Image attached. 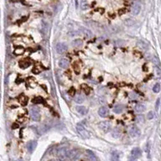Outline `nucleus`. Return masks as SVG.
<instances>
[{
	"mask_svg": "<svg viewBox=\"0 0 161 161\" xmlns=\"http://www.w3.org/2000/svg\"><path fill=\"white\" fill-rule=\"evenodd\" d=\"M76 130H77L80 136L82 137V138H84V139H87V138H90V133H89V132L86 129L82 124L78 123L77 125H76Z\"/></svg>",
	"mask_w": 161,
	"mask_h": 161,
	"instance_id": "nucleus-1",
	"label": "nucleus"
},
{
	"mask_svg": "<svg viewBox=\"0 0 161 161\" xmlns=\"http://www.w3.org/2000/svg\"><path fill=\"white\" fill-rule=\"evenodd\" d=\"M30 117L31 119L34 122H39L40 121V114H39V110L36 107H34L30 109Z\"/></svg>",
	"mask_w": 161,
	"mask_h": 161,
	"instance_id": "nucleus-2",
	"label": "nucleus"
},
{
	"mask_svg": "<svg viewBox=\"0 0 161 161\" xmlns=\"http://www.w3.org/2000/svg\"><path fill=\"white\" fill-rule=\"evenodd\" d=\"M68 148L66 147H60L56 149V155L58 156L59 159H61V160H64V159H66V153L68 151Z\"/></svg>",
	"mask_w": 161,
	"mask_h": 161,
	"instance_id": "nucleus-3",
	"label": "nucleus"
},
{
	"mask_svg": "<svg viewBox=\"0 0 161 161\" xmlns=\"http://www.w3.org/2000/svg\"><path fill=\"white\" fill-rule=\"evenodd\" d=\"M67 45H66V44H65V43L63 42H60L58 43V44L55 45V50H56V52L58 54H60V55H63V54H65L66 51H67Z\"/></svg>",
	"mask_w": 161,
	"mask_h": 161,
	"instance_id": "nucleus-4",
	"label": "nucleus"
},
{
	"mask_svg": "<svg viewBox=\"0 0 161 161\" xmlns=\"http://www.w3.org/2000/svg\"><path fill=\"white\" fill-rule=\"evenodd\" d=\"M80 157V153L76 149H68L66 158L71 159H77Z\"/></svg>",
	"mask_w": 161,
	"mask_h": 161,
	"instance_id": "nucleus-5",
	"label": "nucleus"
},
{
	"mask_svg": "<svg viewBox=\"0 0 161 161\" xmlns=\"http://www.w3.org/2000/svg\"><path fill=\"white\" fill-rule=\"evenodd\" d=\"M128 133H129L130 136L133 137V138H137V137H138L141 134L139 128L135 127V126H133V127H130L129 129H128Z\"/></svg>",
	"mask_w": 161,
	"mask_h": 161,
	"instance_id": "nucleus-6",
	"label": "nucleus"
},
{
	"mask_svg": "<svg viewBox=\"0 0 161 161\" xmlns=\"http://www.w3.org/2000/svg\"><path fill=\"white\" fill-rule=\"evenodd\" d=\"M98 127L100 129H102V131H104L105 133H107L111 129V124L109 122H101L98 123Z\"/></svg>",
	"mask_w": 161,
	"mask_h": 161,
	"instance_id": "nucleus-7",
	"label": "nucleus"
},
{
	"mask_svg": "<svg viewBox=\"0 0 161 161\" xmlns=\"http://www.w3.org/2000/svg\"><path fill=\"white\" fill-rule=\"evenodd\" d=\"M36 147H37V142H36L35 140H32V141H29L28 143H27V145H26L27 150H28L29 153L34 152Z\"/></svg>",
	"mask_w": 161,
	"mask_h": 161,
	"instance_id": "nucleus-8",
	"label": "nucleus"
},
{
	"mask_svg": "<svg viewBox=\"0 0 161 161\" xmlns=\"http://www.w3.org/2000/svg\"><path fill=\"white\" fill-rule=\"evenodd\" d=\"M142 154V151L139 148H134L133 150L131 151V159H136L138 157H140Z\"/></svg>",
	"mask_w": 161,
	"mask_h": 161,
	"instance_id": "nucleus-9",
	"label": "nucleus"
},
{
	"mask_svg": "<svg viewBox=\"0 0 161 161\" xmlns=\"http://www.w3.org/2000/svg\"><path fill=\"white\" fill-rule=\"evenodd\" d=\"M58 65L62 69H66L69 66V60L66 58H61L58 62Z\"/></svg>",
	"mask_w": 161,
	"mask_h": 161,
	"instance_id": "nucleus-10",
	"label": "nucleus"
},
{
	"mask_svg": "<svg viewBox=\"0 0 161 161\" xmlns=\"http://www.w3.org/2000/svg\"><path fill=\"white\" fill-rule=\"evenodd\" d=\"M98 114H99L100 117H107L109 114V112H108V109L105 107H102L99 108L98 110Z\"/></svg>",
	"mask_w": 161,
	"mask_h": 161,
	"instance_id": "nucleus-11",
	"label": "nucleus"
},
{
	"mask_svg": "<svg viewBox=\"0 0 161 161\" xmlns=\"http://www.w3.org/2000/svg\"><path fill=\"white\" fill-rule=\"evenodd\" d=\"M132 14L133 15H138L141 11V5L139 4H134L132 7Z\"/></svg>",
	"mask_w": 161,
	"mask_h": 161,
	"instance_id": "nucleus-12",
	"label": "nucleus"
},
{
	"mask_svg": "<svg viewBox=\"0 0 161 161\" xmlns=\"http://www.w3.org/2000/svg\"><path fill=\"white\" fill-rule=\"evenodd\" d=\"M80 30L82 32V34H85V36H87V38H91L92 37V35H93V34H92V32L91 31L90 29H88L85 28V27H81L80 28Z\"/></svg>",
	"mask_w": 161,
	"mask_h": 161,
	"instance_id": "nucleus-13",
	"label": "nucleus"
},
{
	"mask_svg": "<svg viewBox=\"0 0 161 161\" xmlns=\"http://www.w3.org/2000/svg\"><path fill=\"white\" fill-rule=\"evenodd\" d=\"M76 109L78 113H80L81 115H86L87 113V107H85L84 106H76Z\"/></svg>",
	"mask_w": 161,
	"mask_h": 161,
	"instance_id": "nucleus-14",
	"label": "nucleus"
},
{
	"mask_svg": "<svg viewBox=\"0 0 161 161\" xmlns=\"http://www.w3.org/2000/svg\"><path fill=\"white\" fill-rule=\"evenodd\" d=\"M87 158H88L90 160H92V161H94V160H98V158L96 157V155H95V154H94L93 152H92V150H90V149H87Z\"/></svg>",
	"mask_w": 161,
	"mask_h": 161,
	"instance_id": "nucleus-15",
	"label": "nucleus"
},
{
	"mask_svg": "<svg viewBox=\"0 0 161 161\" xmlns=\"http://www.w3.org/2000/svg\"><path fill=\"white\" fill-rule=\"evenodd\" d=\"M121 155H122V153L118 152V151L115 150L113 151V152L112 153V160H119V159H120Z\"/></svg>",
	"mask_w": 161,
	"mask_h": 161,
	"instance_id": "nucleus-16",
	"label": "nucleus"
},
{
	"mask_svg": "<svg viewBox=\"0 0 161 161\" xmlns=\"http://www.w3.org/2000/svg\"><path fill=\"white\" fill-rule=\"evenodd\" d=\"M30 64H31V62H30L29 60H22L21 61H20V66L21 68H23V69H24V68L29 67V66H30Z\"/></svg>",
	"mask_w": 161,
	"mask_h": 161,
	"instance_id": "nucleus-17",
	"label": "nucleus"
},
{
	"mask_svg": "<svg viewBox=\"0 0 161 161\" xmlns=\"http://www.w3.org/2000/svg\"><path fill=\"white\" fill-rule=\"evenodd\" d=\"M145 106L143 104H141V103H138V104L136 105V107H135V110H136V112H139V113H142V112H143L145 111Z\"/></svg>",
	"mask_w": 161,
	"mask_h": 161,
	"instance_id": "nucleus-18",
	"label": "nucleus"
},
{
	"mask_svg": "<svg viewBox=\"0 0 161 161\" xmlns=\"http://www.w3.org/2000/svg\"><path fill=\"white\" fill-rule=\"evenodd\" d=\"M80 7L82 10H86L89 8V4L87 0H80Z\"/></svg>",
	"mask_w": 161,
	"mask_h": 161,
	"instance_id": "nucleus-19",
	"label": "nucleus"
},
{
	"mask_svg": "<svg viewBox=\"0 0 161 161\" xmlns=\"http://www.w3.org/2000/svg\"><path fill=\"white\" fill-rule=\"evenodd\" d=\"M123 109H124V107H123V106L122 105H121V104H117V105H116L115 107H114V108H113V112H115V113H121L122 111H123Z\"/></svg>",
	"mask_w": 161,
	"mask_h": 161,
	"instance_id": "nucleus-20",
	"label": "nucleus"
},
{
	"mask_svg": "<svg viewBox=\"0 0 161 161\" xmlns=\"http://www.w3.org/2000/svg\"><path fill=\"white\" fill-rule=\"evenodd\" d=\"M138 46L140 48V49H142V50H147L148 49H149L148 44H145V43L143 42V41H142V40H139L138 42Z\"/></svg>",
	"mask_w": 161,
	"mask_h": 161,
	"instance_id": "nucleus-21",
	"label": "nucleus"
},
{
	"mask_svg": "<svg viewBox=\"0 0 161 161\" xmlns=\"http://www.w3.org/2000/svg\"><path fill=\"white\" fill-rule=\"evenodd\" d=\"M84 101H85V98L82 95H77L75 98V102L78 104H82V102H84Z\"/></svg>",
	"mask_w": 161,
	"mask_h": 161,
	"instance_id": "nucleus-22",
	"label": "nucleus"
},
{
	"mask_svg": "<svg viewBox=\"0 0 161 161\" xmlns=\"http://www.w3.org/2000/svg\"><path fill=\"white\" fill-rule=\"evenodd\" d=\"M24 53V49L23 47H16V49L14 50V54L17 55H23Z\"/></svg>",
	"mask_w": 161,
	"mask_h": 161,
	"instance_id": "nucleus-23",
	"label": "nucleus"
},
{
	"mask_svg": "<svg viewBox=\"0 0 161 161\" xmlns=\"http://www.w3.org/2000/svg\"><path fill=\"white\" fill-rule=\"evenodd\" d=\"M73 44H74V45L76 46V47L80 48V47H82V44H83V42H82V40H81V39H75V40H74Z\"/></svg>",
	"mask_w": 161,
	"mask_h": 161,
	"instance_id": "nucleus-24",
	"label": "nucleus"
},
{
	"mask_svg": "<svg viewBox=\"0 0 161 161\" xmlns=\"http://www.w3.org/2000/svg\"><path fill=\"white\" fill-rule=\"evenodd\" d=\"M134 20H133L132 19H127V20H125V21H124V24H125V25H127V26L130 27V26H133V24H134Z\"/></svg>",
	"mask_w": 161,
	"mask_h": 161,
	"instance_id": "nucleus-25",
	"label": "nucleus"
},
{
	"mask_svg": "<svg viewBox=\"0 0 161 161\" xmlns=\"http://www.w3.org/2000/svg\"><path fill=\"white\" fill-rule=\"evenodd\" d=\"M20 103H21L22 105H24H24H26L27 103H28V98H26V97H25V96H24V95H22L21 97H20Z\"/></svg>",
	"mask_w": 161,
	"mask_h": 161,
	"instance_id": "nucleus-26",
	"label": "nucleus"
},
{
	"mask_svg": "<svg viewBox=\"0 0 161 161\" xmlns=\"http://www.w3.org/2000/svg\"><path fill=\"white\" fill-rule=\"evenodd\" d=\"M112 136L115 138H119V136H120V132L117 129H114L113 131H112Z\"/></svg>",
	"mask_w": 161,
	"mask_h": 161,
	"instance_id": "nucleus-27",
	"label": "nucleus"
},
{
	"mask_svg": "<svg viewBox=\"0 0 161 161\" xmlns=\"http://www.w3.org/2000/svg\"><path fill=\"white\" fill-rule=\"evenodd\" d=\"M153 91H154V92H155V93L159 92V91H160V85H159V83H156L155 85L154 86V87H153Z\"/></svg>",
	"mask_w": 161,
	"mask_h": 161,
	"instance_id": "nucleus-28",
	"label": "nucleus"
},
{
	"mask_svg": "<svg viewBox=\"0 0 161 161\" xmlns=\"http://www.w3.org/2000/svg\"><path fill=\"white\" fill-rule=\"evenodd\" d=\"M154 71H155V73H156V76H158L159 78L161 77V69L159 67V66H156V67H154Z\"/></svg>",
	"mask_w": 161,
	"mask_h": 161,
	"instance_id": "nucleus-29",
	"label": "nucleus"
},
{
	"mask_svg": "<svg viewBox=\"0 0 161 161\" xmlns=\"http://www.w3.org/2000/svg\"><path fill=\"white\" fill-rule=\"evenodd\" d=\"M43 101H44V99H43L42 98H39V97L33 99V102H34V103H42Z\"/></svg>",
	"mask_w": 161,
	"mask_h": 161,
	"instance_id": "nucleus-30",
	"label": "nucleus"
},
{
	"mask_svg": "<svg viewBox=\"0 0 161 161\" xmlns=\"http://www.w3.org/2000/svg\"><path fill=\"white\" fill-rule=\"evenodd\" d=\"M154 112H153L152 111H150L148 113V115H147V117H148V119L149 120H151V119H153L154 118Z\"/></svg>",
	"mask_w": 161,
	"mask_h": 161,
	"instance_id": "nucleus-31",
	"label": "nucleus"
},
{
	"mask_svg": "<svg viewBox=\"0 0 161 161\" xmlns=\"http://www.w3.org/2000/svg\"><path fill=\"white\" fill-rule=\"evenodd\" d=\"M83 86V89H84V91H85V92H86V94H89V92H90V91H91V89H90V87H87V86H86V85H82Z\"/></svg>",
	"mask_w": 161,
	"mask_h": 161,
	"instance_id": "nucleus-32",
	"label": "nucleus"
},
{
	"mask_svg": "<svg viewBox=\"0 0 161 161\" xmlns=\"http://www.w3.org/2000/svg\"><path fill=\"white\" fill-rule=\"evenodd\" d=\"M159 105H160V99H157V101H156V103H155V109L159 110Z\"/></svg>",
	"mask_w": 161,
	"mask_h": 161,
	"instance_id": "nucleus-33",
	"label": "nucleus"
},
{
	"mask_svg": "<svg viewBox=\"0 0 161 161\" xmlns=\"http://www.w3.org/2000/svg\"><path fill=\"white\" fill-rule=\"evenodd\" d=\"M153 61H154V63H155L158 66H160V63H159V59H158L157 57H154V60H153Z\"/></svg>",
	"mask_w": 161,
	"mask_h": 161,
	"instance_id": "nucleus-34",
	"label": "nucleus"
},
{
	"mask_svg": "<svg viewBox=\"0 0 161 161\" xmlns=\"http://www.w3.org/2000/svg\"><path fill=\"white\" fill-rule=\"evenodd\" d=\"M137 120L138 121V122H143V115H139L138 117H137Z\"/></svg>",
	"mask_w": 161,
	"mask_h": 161,
	"instance_id": "nucleus-35",
	"label": "nucleus"
},
{
	"mask_svg": "<svg viewBox=\"0 0 161 161\" xmlns=\"http://www.w3.org/2000/svg\"><path fill=\"white\" fill-rule=\"evenodd\" d=\"M75 92H76V91H75V89H74V88H71V90L69 91V93H70V95H71V96H73V95H75Z\"/></svg>",
	"mask_w": 161,
	"mask_h": 161,
	"instance_id": "nucleus-36",
	"label": "nucleus"
},
{
	"mask_svg": "<svg viewBox=\"0 0 161 161\" xmlns=\"http://www.w3.org/2000/svg\"><path fill=\"white\" fill-rule=\"evenodd\" d=\"M131 98H136V95H135V94H134V95H133V93H132Z\"/></svg>",
	"mask_w": 161,
	"mask_h": 161,
	"instance_id": "nucleus-37",
	"label": "nucleus"
}]
</instances>
